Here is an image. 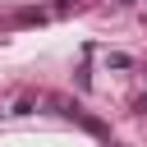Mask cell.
Instances as JSON below:
<instances>
[{
	"mask_svg": "<svg viewBox=\"0 0 147 147\" xmlns=\"http://www.w3.org/2000/svg\"><path fill=\"white\" fill-rule=\"evenodd\" d=\"M124 5H133V0H124Z\"/></svg>",
	"mask_w": 147,
	"mask_h": 147,
	"instance_id": "1",
	"label": "cell"
},
{
	"mask_svg": "<svg viewBox=\"0 0 147 147\" xmlns=\"http://www.w3.org/2000/svg\"><path fill=\"white\" fill-rule=\"evenodd\" d=\"M142 106H147V101H142Z\"/></svg>",
	"mask_w": 147,
	"mask_h": 147,
	"instance_id": "2",
	"label": "cell"
}]
</instances>
